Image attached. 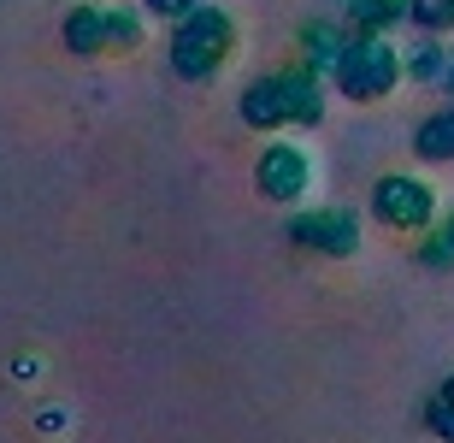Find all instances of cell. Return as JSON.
<instances>
[{"label":"cell","mask_w":454,"mask_h":443,"mask_svg":"<svg viewBox=\"0 0 454 443\" xmlns=\"http://www.w3.org/2000/svg\"><path fill=\"white\" fill-rule=\"evenodd\" d=\"M372 213H378L389 231H425L431 213H437V195H431V184H419V178L389 171V178L372 184Z\"/></svg>","instance_id":"cell-3"},{"label":"cell","mask_w":454,"mask_h":443,"mask_svg":"<svg viewBox=\"0 0 454 443\" xmlns=\"http://www.w3.org/2000/svg\"><path fill=\"white\" fill-rule=\"evenodd\" d=\"M407 77H419V83H431V77H449V66H442V48H413V59H407Z\"/></svg>","instance_id":"cell-14"},{"label":"cell","mask_w":454,"mask_h":443,"mask_svg":"<svg viewBox=\"0 0 454 443\" xmlns=\"http://www.w3.org/2000/svg\"><path fill=\"white\" fill-rule=\"evenodd\" d=\"M413 148H419L425 160H454V113L425 119V124H419V137H413Z\"/></svg>","instance_id":"cell-10"},{"label":"cell","mask_w":454,"mask_h":443,"mask_svg":"<svg viewBox=\"0 0 454 443\" xmlns=\"http://www.w3.org/2000/svg\"><path fill=\"white\" fill-rule=\"evenodd\" d=\"M284 77V101H289V124H319L325 119V89L313 66H289L278 71Z\"/></svg>","instance_id":"cell-7"},{"label":"cell","mask_w":454,"mask_h":443,"mask_svg":"<svg viewBox=\"0 0 454 443\" xmlns=\"http://www.w3.org/2000/svg\"><path fill=\"white\" fill-rule=\"evenodd\" d=\"M342 48H348V42L337 36V24H301V53H307L313 71H337Z\"/></svg>","instance_id":"cell-9"},{"label":"cell","mask_w":454,"mask_h":443,"mask_svg":"<svg viewBox=\"0 0 454 443\" xmlns=\"http://www.w3.org/2000/svg\"><path fill=\"white\" fill-rule=\"evenodd\" d=\"M231 48H236L231 12H219V6H195L189 18H177V36H171V71L189 77V83H201V77H213V71L224 66Z\"/></svg>","instance_id":"cell-1"},{"label":"cell","mask_w":454,"mask_h":443,"mask_svg":"<svg viewBox=\"0 0 454 443\" xmlns=\"http://www.w3.org/2000/svg\"><path fill=\"white\" fill-rule=\"evenodd\" d=\"M66 48L77 53V59L106 53V12H101V6H77V12L66 18Z\"/></svg>","instance_id":"cell-8"},{"label":"cell","mask_w":454,"mask_h":443,"mask_svg":"<svg viewBox=\"0 0 454 443\" xmlns=\"http://www.w3.org/2000/svg\"><path fill=\"white\" fill-rule=\"evenodd\" d=\"M449 89H454V59H449Z\"/></svg>","instance_id":"cell-19"},{"label":"cell","mask_w":454,"mask_h":443,"mask_svg":"<svg viewBox=\"0 0 454 443\" xmlns=\"http://www.w3.org/2000/svg\"><path fill=\"white\" fill-rule=\"evenodd\" d=\"M254 184L266 202H301L307 184H313V166H307L301 148H289V142H271L260 154V166H254Z\"/></svg>","instance_id":"cell-4"},{"label":"cell","mask_w":454,"mask_h":443,"mask_svg":"<svg viewBox=\"0 0 454 443\" xmlns=\"http://www.w3.org/2000/svg\"><path fill=\"white\" fill-rule=\"evenodd\" d=\"M142 42V18L136 12H106V48H136Z\"/></svg>","instance_id":"cell-13"},{"label":"cell","mask_w":454,"mask_h":443,"mask_svg":"<svg viewBox=\"0 0 454 443\" xmlns=\"http://www.w3.org/2000/svg\"><path fill=\"white\" fill-rule=\"evenodd\" d=\"M142 6H148V12H160V18H189L201 0H142Z\"/></svg>","instance_id":"cell-17"},{"label":"cell","mask_w":454,"mask_h":443,"mask_svg":"<svg viewBox=\"0 0 454 443\" xmlns=\"http://www.w3.org/2000/svg\"><path fill=\"white\" fill-rule=\"evenodd\" d=\"M348 18L360 30H378L384 36L395 18H407V0H348Z\"/></svg>","instance_id":"cell-11"},{"label":"cell","mask_w":454,"mask_h":443,"mask_svg":"<svg viewBox=\"0 0 454 443\" xmlns=\"http://www.w3.org/2000/svg\"><path fill=\"white\" fill-rule=\"evenodd\" d=\"M395 83H402V53L378 30H360L337 59V89L348 101H384Z\"/></svg>","instance_id":"cell-2"},{"label":"cell","mask_w":454,"mask_h":443,"mask_svg":"<svg viewBox=\"0 0 454 443\" xmlns=\"http://www.w3.org/2000/svg\"><path fill=\"white\" fill-rule=\"evenodd\" d=\"M407 18L419 30H454V0H407Z\"/></svg>","instance_id":"cell-12"},{"label":"cell","mask_w":454,"mask_h":443,"mask_svg":"<svg viewBox=\"0 0 454 443\" xmlns=\"http://www.w3.org/2000/svg\"><path fill=\"white\" fill-rule=\"evenodd\" d=\"M289 237L301 242V249H319V255H354L360 249V225L342 207H319V213H301V219L289 225Z\"/></svg>","instance_id":"cell-5"},{"label":"cell","mask_w":454,"mask_h":443,"mask_svg":"<svg viewBox=\"0 0 454 443\" xmlns=\"http://www.w3.org/2000/svg\"><path fill=\"white\" fill-rule=\"evenodd\" d=\"M425 426H431V431H437V438H449L454 443V402H449V396H431V402H425Z\"/></svg>","instance_id":"cell-15"},{"label":"cell","mask_w":454,"mask_h":443,"mask_svg":"<svg viewBox=\"0 0 454 443\" xmlns=\"http://www.w3.org/2000/svg\"><path fill=\"white\" fill-rule=\"evenodd\" d=\"M242 124H254V131H278V124H289L284 77H254V83L242 89Z\"/></svg>","instance_id":"cell-6"},{"label":"cell","mask_w":454,"mask_h":443,"mask_svg":"<svg viewBox=\"0 0 454 443\" xmlns=\"http://www.w3.org/2000/svg\"><path fill=\"white\" fill-rule=\"evenodd\" d=\"M425 266H454V219L442 225L431 242H425Z\"/></svg>","instance_id":"cell-16"},{"label":"cell","mask_w":454,"mask_h":443,"mask_svg":"<svg viewBox=\"0 0 454 443\" xmlns=\"http://www.w3.org/2000/svg\"><path fill=\"white\" fill-rule=\"evenodd\" d=\"M442 396H449V402H454V378H442Z\"/></svg>","instance_id":"cell-18"}]
</instances>
